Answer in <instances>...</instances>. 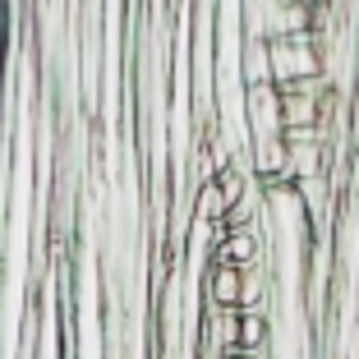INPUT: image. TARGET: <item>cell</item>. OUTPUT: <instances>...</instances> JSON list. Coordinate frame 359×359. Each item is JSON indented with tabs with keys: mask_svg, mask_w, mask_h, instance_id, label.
Returning <instances> with one entry per match:
<instances>
[{
	"mask_svg": "<svg viewBox=\"0 0 359 359\" xmlns=\"http://www.w3.org/2000/svg\"><path fill=\"white\" fill-rule=\"evenodd\" d=\"M203 295H208V304H217V309H240V299H244V267L212 263L208 281H203Z\"/></svg>",
	"mask_w": 359,
	"mask_h": 359,
	"instance_id": "cell-2",
	"label": "cell"
},
{
	"mask_svg": "<svg viewBox=\"0 0 359 359\" xmlns=\"http://www.w3.org/2000/svg\"><path fill=\"white\" fill-rule=\"evenodd\" d=\"M208 359H267V355H258V350H244V346H231V350H222V355H208Z\"/></svg>",
	"mask_w": 359,
	"mask_h": 359,
	"instance_id": "cell-3",
	"label": "cell"
},
{
	"mask_svg": "<svg viewBox=\"0 0 359 359\" xmlns=\"http://www.w3.org/2000/svg\"><path fill=\"white\" fill-rule=\"evenodd\" d=\"M323 74H327V65H323V37H318V28L267 37V79L276 88L309 83V79H323Z\"/></svg>",
	"mask_w": 359,
	"mask_h": 359,
	"instance_id": "cell-1",
	"label": "cell"
}]
</instances>
